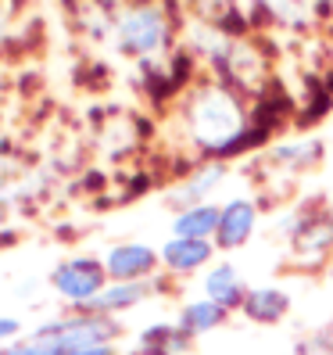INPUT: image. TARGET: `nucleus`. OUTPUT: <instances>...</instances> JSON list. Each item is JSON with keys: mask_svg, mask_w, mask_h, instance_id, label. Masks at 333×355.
Returning <instances> with one entry per match:
<instances>
[{"mask_svg": "<svg viewBox=\"0 0 333 355\" xmlns=\"http://www.w3.org/2000/svg\"><path fill=\"white\" fill-rule=\"evenodd\" d=\"M290 312V298L280 287H255L244 298V316L255 323H280Z\"/></svg>", "mask_w": 333, "mask_h": 355, "instance_id": "obj_7", "label": "nucleus"}, {"mask_svg": "<svg viewBox=\"0 0 333 355\" xmlns=\"http://www.w3.org/2000/svg\"><path fill=\"white\" fill-rule=\"evenodd\" d=\"M143 295H147V287H143V284H111V287H104L100 295L87 305V312H93V316H111V312H122V309L136 305Z\"/></svg>", "mask_w": 333, "mask_h": 355, "instance_id": "obj_10", "label": "nucleus"}, {"mask_svg": "<svg viewBox=\"0 0 333 355\" xmlns=\"http://www.w3.org/2000/svg\"><path fill=\"white\" fill-rule=\"evenodd\" d=\"M115 33H118V47L126 54H136V58L158 54L169 44V18H165L158 4H136L118 18Z\"/></svg>", "mask_w": 333, "mask_h": 355, "instance_id": "obj_2", "label": "nucleus"}, {"mask_svg": "<svg viewBox=\"0 0 333 355\" xmlns=\"http://www.w3.org/2000/svg\"><path fill=\"white\" fill-rule=\"evenodd\" d=\"M276 158H280V162L290 158V162L305 165V162H312V158H319V144H294V148H280Z\"/></svg>", "mask_w": 333, "mask_h": 355, "instance_id": "obj_13", "label": "nucleus"}, {"mask_svg": "<svg viewBox=\"0 0 333 355\" xmlns=\"http://www.w3.org/2000/svg\"><path fill=\"white\" fill-rule=\"evenodd\" d=\"M204 291H208V302H215V305H222V309L244 305V298H247L244 280H240V273H237L230 262H219L212 273H208Z\"/></svg>", "mask_w": 333, "mask_h": 355, "instance_id": "obj_8", "label": "nucleus"}, {"mask_svg": "<svg viewBox=\"0 0 333 355\" xmlns=\"http://www.w3.org/2000/svg\"><path fill=\"white\" fill-rule=\"evenodd\" d=\"M161 262L172 269V273H194L208 259H212V244L208 241H190V237H172L161 248Z\"/></svg>", "mask_w": 333, "mask_h": 355, "instance_id": "obj_6", "label": "nucleus"}, {"mask_svg": "<svg viewBox=\"0 0 333 355\" xmlns=\"http://www.w3.org/2000/svg\"><path fill=\"white\" fill-rule=\"evenodd\" d=\"M104 280H108V269H104V262L87 259V255L61 262L54 273H51V284H54L57 295L69 298V302H75V305H82V309H87L104 287H108Z\"/></svg>", "mask_w": 333, "mask_h": 355, "instance_id": "obj_3", "label": "nucleus"}, {"mask_svg": "<svg viewBox=\"0 0 333 355\" xmlns=\"http://www.w3.org/2000/svg\"><path fill=\"white\" fill-rule=\"evenodd\" d=\"M158 262H161V255H154V248H147V244H118L104 259V269L118 284H140L143 277L154 273Z\"/></svg>", "mask_w": 333, "mask_h": 355, "instance_id": "obj_4", "label": "nucleus"}, {"mask_svg": "<svg viewBox=\"0 0 333 355\" xmlns=\"http://www.w3.org/2000/svg\"><path fill=\"white\" fill-rule=\"evenodd\" d=\"M186 126H190V137L212 155H233L244 144H251L244 104L226 87H204L186 108Z\"/></svg>", "mask_w": 333, "mask_h": 355, "instance_id": "obj_1", "label": "nucleus"}, {"mask_svg": "<svg viewBox=\"0 0 333 355\" xmlns=\"http://www.w3.org/2000/svg\"><path fill=\"white\" fill-rule=\"evenodd\" d=\"M226 320V309L222 305H215V302H190L183 312H179V330L183 334H204V330H215L219 323Z\"/></svg>", "mask_w": 333, "mask_h": 355, "instance_id": "obj_11", "label": "nucleus"}, {"mask_svg": "<svg viewBox=\"0 0 333 355\" xmlns=\"http://www.w3.org/2000/svg\"><path fill=\"white\" fill-rule=\"evenodd\" d=\"M219 180H222V169H219V165H215V169H204V173H201V176H197V180H194L190 187H186V201L201 198V194L208 191V187H215Z\"/></svg>", "mask_w": 333, "mask_h": 355, "instance_id": "obj_14", "label": "nucleus"}, {"mask_svg": "<svg viewBox=\"0 0 333 355\" xmlns=\"http://www.w3.org/2000/svg\"><path fill=\"white\" fill-rule=\"evenodd\" d=\"M143 355H172V352H143Z\"/></svg>", "mask_w": 333, "mask_h": 355, "instance_id": "obj_16", "label": "nucleus"}, {"mask_svg": "<svg viewBox=\"0 0 333 355\" xmlns=\"http://www.w3.org/2000/svg\"><path fill=\"white\" fill-rule=\"evenodd\" d=\"M219 219H222V208L215 205H190L186 212L176 219V237H190V241H208L219 230Z\"/></svg>", "mask_w": 333, "mask_h": 355, "instance_id": "obj_9", "label": "nucleus"}, {"mask_svg": "<svg viewBox=\"0 0 333 355\" xmlns=\"http://www.w3.org/2000/svg\"><path fill=\"white\" fill-rule=\"evenodd\" d=\"M255 234V205L251 201H230L222 208V219L215 230L219 248H240Z\"/></svg>", "mask_w": 333, "mask_h": 355, "instance_id": "obj_5", "label": "nucleus"}, {"mask_svg": "<svg viewBox=\"0 0 333 355\" xmlns=\"http://www.w3.org/2000/svg\"><path fill=\"white\" fill-rule=\"evenodd\" d=\"M179 338H183L179 327L158 323V327H151V330H143L140 345H143V352H165V348H172V341H179Z\"/></svg>", "mask_w": 333, "mask_h": 355, "instance_id": "obj_12", "label": "nucleus"}, {"mask_svg": "<svg viewBox=\"0 0 333 355\" xmlns=\"http://www.w3.org/2000/svg\"><path fill=\"white\" fill-rule=\"evenodd\" d=\"M15 334H18V320H11V316H0V341L15 338Z\"/></svg>", "mask_w": 333, "mask_h": 355, "instance_id": "obj_15", "label": "nucleus"}]
</instances>
